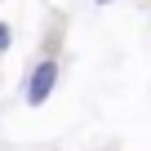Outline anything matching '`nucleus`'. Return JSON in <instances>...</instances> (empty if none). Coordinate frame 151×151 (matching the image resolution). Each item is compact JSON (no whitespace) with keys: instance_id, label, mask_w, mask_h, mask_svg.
Instances as JSON below:
<instances>
[{"instance_id":"1","label":"nucleus","mask_w":151,"mask_h":151,"mask_svg":"<svg viewBox=\"0 0 151 151\" xmlns=\"http://www.w3.org/2000/svg\"><path fill=\"white\" fill-rule=\"evenodd\" d=\"M58 80H62V67H58V58H40V62H36V67L22 76V102H27V107H45V102L53 98Z\"/></svg>"},{"instance_id":"2","label":"nucleus","mask_w":151,"mask_h":151,"mask_svg":"<svg viewBox=\"0 0 151 151\" xmlns=\"http://www.w3.org/2000/svg\"><path fill=\"white\" fill-rule=\"evenodd\" d=\"M9 49H14V27L0 22V53H9Z\"/></svg>"},{"instance_id":"3","label":"nucleus","mask_w":151,"mask_h":151,"mask_svg":"<svg viewBox=\"0 0 151 151\" xmlns=\"http://www.w3.org/2000/svg\"><path fill=\"white\" fill-rule=\"evenodd\" d=\"M93 5H116V0H93Z\"/></svg>"}]
</instances>
